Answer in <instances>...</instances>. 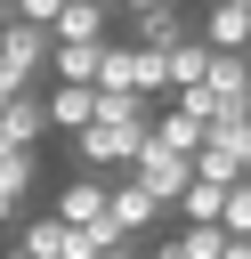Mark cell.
I'll list each match as a JSON object with an SVG mask.
<instances>
[{
	"mask_svg": "<svg viewBox=\"0 0 251 259\" xmlns=\"http://www.w3.org/2000/svg\"><path fill=\"white\" fill-rule=\"evenodd\" d=\"M8 97H16V89H0V105H8Z\"/></svg>",
	"mask_w": 251,
	"mask_h": 259,
	"instance_id": "484cf974",
	"label": "cell"
},
{
	"mask_svg": "<svg viewBox=\"0 0 251 259\" xmlns=\"http://www.w3.org/2000/svg\"><path fill=\"white\" fill-rule=\"evenodd\" d=\"M138 146H146V121H89V130H73V154H81V170H130L138 162Z\"/></svg>",
	"mask_w": 251,
	"mask_h": 259,
	"instance_id": "277c9868",
	"label": "cell"
},
{
	"mask_svg": "<svg viewBox=\"0 0 251 259\" xmlns=\"http://www.w3.org/2000/svg\"><path fill=\"white\" fill-rule=\"evenodd\" d=\"M130 178H138V186H154L162 202H178V186L194 178V154H170V146H154V138H146V146H138V162H130Z\"/></svg>",
	"mask_w": 251,
	"mask_h": 259,
	"instance_id": "8992f818",
	"label": "cell"
},
{
	"mask_svg": "<svg viewBox=\"0 0 251 259\" xmlns=\"http://www.w3.org/2000/svg\"><path fill=\"white\" fill-rule=\"evenodd\" d=\"M194 32H202L211 49H251V0H202Z\"/></svg>",
	"mask_w": 251,
	"mask_h": 259,
	"instance_id": "9c48e42d",
	"label": "cell"
},
{
	"mask_svg": "<svg viewBox=\"0 0 251 259\" xmlns=\"http://www.w3.org/2000/svg\"><path fill=\"white\" fill-rule=\"evenodd\" d=\"M146 138H154V146H170V154H202V138H211V130H202L186 105H170V113H154V121H146Z\"/></svg>",
	"mask_w": 251,
	"mask_h": 259,
	"instance_id": "9a60e30c",
	"label": "cell"
},
{
	"mask_svg": "<svg viewBox=\"0 0 251 259\" xmlns=\"http://www.w3.org/2000/svg\"><path fill=\"white\" fill-rule=\"evenodd\" d=\"M16 219H24V194H16V186H0V227H16Z\"/></svg>",
	"mask_w": 251,
	"mask_h": 259,
	"instance_id": "603a6c76",
	"label": "cell"
},
{
	"mask_svg": "<svg viewBox=\"0 0 251 259\" xmlns=\"http://www.w3.org/2000/svg\"><path fill=\"white\" fill-rule=\"evenodd\" d=\"M170 210H178V227H202V219H219V210H227V186H211V178H186Z\"/></svg>",
	"mask_w": 251,
	"mask_h": 259,
	"instance_id": "ac0fdd59",
	"label": "cell"
},
{
	"mask_svg": "<svg viewBox=\"0 0 251 259\" xmlns=\"http://www.w3.org/2000/svg\"><path fill=\"white\" fill-rule=\"evenodd\" d=\"M8 16H16V0H0V32H8Z\"/></svg>",
	"mask_w": 251,
	"mask_h": 259,
	"instance_id": "d4e9b609",
	"label": "cell"
},
{
	"mask_svg": "<svg viewBox=\"0 0 251 259\" xmlns=\"http://www.w3.org/2000/svg\"><path fill=\"white\" fill-rule=\"evenodd\" d=\"M130 24H138L130 40H146V49H178V40L194 32V8H186V0H154V8H138Z\"/></svg>",
	"mask_w": 251,
	"mask_h": 259,
	"instance_id": "ba28073f",
	"label": "cell"
},
{
	"mask_svg": "<svg viewBox=\"0 0 251 259\" xmlns=\"http://www.w3.org/2000/svg\"><path fill=\"white\" fill-rule=\"evenodd\" d=\"M57 8H65V0H16V16H24V24H57Z\"/></svg>",
	"mask_w": 251,
	"mask_h": 259,
	"instance_id": "44dd1931",
	"label": "cell"
},
{
	"mask_svg": "<svg viewBox=\"0 0 251 259\" xmlns=\"http://www.w3.org/2000/svg\"><path fill=\"white\" fill-rule=\"evenodd\" d=\"M227 251V227L219 219H202V227H178V235H162L146 259H219Z\"/></svg>",
	"mask_w": 251,
	"mask_h": 259,
	"instance_id": "4fadbf2b",
	"label": "cell"
},
{
	"mask_svg": "<svg viewBox=\"0 0 251 259\" xmlns=\"http://www.w3.org/2000/svg\"><path fill=\"white\" fill-rule=\"evenodd\" d=\"M105 24H113V0H65L57 8V40H105Z\"/></svg>",
	"mask_w": 251,
	"mask_h": 259,
	"instance_id": "5bb4252c",
	"label": "cell"
},
{
	"mask_svg": "<svg viewBox=\"0 0 251 259\" xmlns=\"http://www.w3.org/2000/svg\"><path fill=\"white\" fill-rule=\"evenodd\" d=\"M97 89L162 97V89H170V65H162V49H146V40H105V49H97Z\"/></svg>",
	"mask_w": 251,
	"mask_h": 259,
	"instance_id": "7a4b0ae2",
	"label": "cell"
},
{
	"mask_svg": "<svg viewBox=\"0 0 251 259\" xmlns=\"http://www.w3.org/2000/svg\"><path fill=\"white\" fill-rule=\"evenodd\" d=\"M178 105L211 130V121H227V113H243L251 105V49H211V73L194 81V89H178Z\"/></svg>",
	"mask_w": 251,
	"mask_h": 259,
	"instance_id": "6da1fadb",
	"label": "cell"
},
{
	"mask_svg": "<svg viewBox=\"0 0 251 259\" xmlns=\"http://www.w3.org/2000/svg\"><path fill=\"white\" fill-rule=\"evenodd\" d=\"M219 259H251V235H227V251Z\"/></svg>",
	"mask_w": 251,
	"mask_h": 259,
	"instance_id": "cb8c5ba5",
	"label": "cell"
},
{
	"mask_svg": "<svg viewBox=\"0 0 251 259\" xmlns=\"http://www.w3.org/2000/svg\"><path fill=\"white\" fill-rule=\"evenodd\" d=\"M40 138H49V105H40L32 89L8 97V105H0V154H8V146H40Z\"/></svg>",
	"mask_w": 251,
	"mask_h": 259,
	"instance_id": "7c38bea8",
	"label": "cell"
},
{
	"mask_svg": "<svg viewBox=\"0 0 251 259\" xmlns=\"http://www.w3.org/2000/svg\"><path fill=\"white\" fill-rule=\"evenodd\" d=\"M40 105H49V130H65V138H73V130H89V121H97V81H57Z\"/></svg>",
	"mask_w": 251,
	"mask_h": 259,
	"instance_id": "30bf717a",
	"label": "cell"
},
{
	"mask_svg": "<svg viewBox=\"0 0 251 259\" xmlns=\"http://www.w3.org/2000/svg\"><path fill=\"white\" fill-rule=\"evenodd\" d=\"M162 65H170V97H178V89H194V81L211 73V40H202V32H186L178 49H162Z\"/></svg>",
	"mask_w": 251,
	"mask_h": 259,
	"instance_id": "2e32d148",
	"label": "cell"
},
{
	"mask_svg": "<svg viewBox=\"0 0 251 259\" xmlns=\"http://www.w3.org/2000/svg\"><path fill=\"white\" fill-rule=\"evenodd\" d=\"M89 259H146V251H138V235H113V243H105V251H89Z\"/></svg>",
	"mask_w": 251,
	"mask_h": 259,
	"instance_id": "7402d4cb",
	"label": "cell"
},
{
	"mask_svg": "<svg viewBox=\"0 0 251 259\" xmlns=\"http://www.w3.org/2000/svg\"><path fill=\"white\" fill-rule=\"evenodd\" d=\"M105 210H113V227H121V235H154V219H162V210H170V202H162V194H154V186H138V178H121V186H113V202H105Z\"/></svg>",
	"mask_w": 251,
	"mask_h": 259,
	"instance_id": "8fae6325",
	"label": "cell"
},
{
	"mask_svg": "<svg viewBox=\"0 0 251 259\" xmlns=\"http://www.w3.org/2000/svg\"><path fill=\"white\" fill-rule=\"evenodd\" d=\"M211 138H219V146L251 170V105H243V113H227V121H211Z\"/></svg>",
	"mask_w": 251,
	"mask_h": 259,
	"instance_id": "ffe728a7",
	"label": "cell"
},
{
	"mask_svg": "<svg viewBox=\"0 0 251 259\" xmlns=\"http://www.w3.org/2000/svg\"><path fill=\"white\" fill-rule=\"evenodd\" d=\"M105 202H113V178H105V170H81V178L57 186V219H65V227H97Z\"/></svg>",
	"mask_w": 251,
	"mask_h": 259,
	"instance_id": "52a82bcc",
	"label": "cell"
},
{
	"mask_svg": "<svg viewBox=\"0 0 251 259\" xmlns=\"http://www.w3.org/2000/svg\"><path fill=\"white\" fill-rule=\"evenodd\" d=\"M97 49L105 40H57L49 49V81H97Z\"/></svg>",
	"mask_w": 251,
	"mask_h": 259,
	"instance_id": "e0dca14e",
	"label": "cell"
},
{
	"mask_svg": "<svg viewBox=\"0 0 251 259\" xmlns=\"http://www.w3.org/2000/svg\"><path fill=\"white\" fill-rule=\"evenodd\" d=\"M194 178H211V186H235V178H243V162H235L219 138H202V154H194Z\"/></svg>",
	"mask_w": 251,
	"mask_h": 259,
	"instance_id": "d6986e66",
	"label": "cell"
},
{
	"mask_svg": "<svg viewBox=\"0 0 251 259\" xmlns=\"http://www.w3.org/2000/svg\"><path fill=\"white\" fill-rule=\"evenodd\" d=\"M49 49H57V32L49 24H24V16H8V32H0V89H32L40 73H49Z\"/></svg>",
	"mask_w": 251,
	"mask_h": 259,
	"instance_id": "3957f363",
	"label": "cell"
},
{
	"mask_svg": "<svg viewBox=\"0 0 251 259\" xmlns=\"http://www.w3.org/2000/svg\"><path fill=\"white\" fill-rule=\"evenodd\" d=\"M16 259H89V235L49 210V219H24L16 227Z\"/></svg>",
	"mask_w": 251,
	"mask_h": 259,
	"instance_id": "5b68a950",
	"label": "cell"
}]
</instances>
